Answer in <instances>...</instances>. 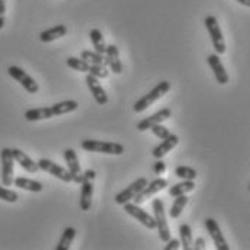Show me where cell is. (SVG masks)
Returning a JSON list of instances; mask_svg holds the SVG:
<instances>
[{
  "label": "cell",
  "instance_id": "obj_1",
  "mask_svg": "<svg viewBox=\"0 0 250 250\" xmlns=\"http://www.w3.org/2000/svg\"><path fill=\"white\" fill-rule=\"evenodd\" d=\"M78 108V103L75 100H65V102H60L51 107H38L29 108L25 111V119L28 122H36V120H45V119H51L54 116H61V114H67L72 113Z\"/></svg>",
  "mask_w": 250,
  "mask_h": 250
},
{
  "label": "cell",
  "instance_id": "obj_2",
  "mask_svg": "<svg viewBox=\"0 0 250 250\" xmlns=\"http://www.w3.org/2000/svg\"><path fill=\"white\" fill-rule=\"evenodd\" d=\"M171 90V83L169 81H161L155 88H152L147 94L142 96L133 106L135 113H142L147 107H150L155 102H158L161 97H164L168 91Z\"/></svg>",
  "mask_w": 250,
  "mask_h": 250
},
{
  "label": "cell",
  "instance_id": "obj_3",
  "mask_svg": "<svg viewBox=\"0 0 250 250\" xmlns=\"http://www.w3.org/2000/svg\"><path fill=\"white\" fill-rule=\"evenodd\" d=\"M94 181L96 171L87 169L83 175L81 181V195H80V208L83 211H88L93 204V194H94Z\"/></svg>",
  "mask_w": 250,
  "mask_h": 250
},
{
  "label": "cell",
  "instance_id": "obj_4",
  "mask_svg": "<svg viewBox=\"0 0 250 250\" xmlns=\"http://www.w3.org/2000/svg\"><path fill=\"white\" fill-rule=\"evenodd\" d=\"M152 210H153V217H155V221H156V229H158L159 239L167 243L171 239V230H169V224L167 221V213H165L164 201L161 198H155L152 201Z\"/></svg>",
  "mask_w": 250,
  "mask_h": 250
},
{
  "label": "cell",
  "instance_id": "obj_5",
  "mask_svg": "<svg viewBox=\"0 0 250 250\" xmlns=\"http://www.w3.org/2000/svg\"><path fill=\"white\" fill-rule=\"evenodd\" d=\"M81 147L85 152H100V153H107V155H122L125 152V146L120 145V143L93 141V139L83 141Z\"/></svg>",
  "mask_w": 250,
  "mask_h": 250
},
{
  "label": "cell",
  "instance_id": "obj_6",
  "mask_svg": "<svg viewBox=\"0 0 250 250\" xmlns=\"http://www.w3.org/2000/svg\"><path fill=\"white\" fill-rule=\"evenodd\" d=\"M204 25L208 31V35L211 38V42H213V46L215 49V54L218 55H223L226 52V41H224V36H223V32L220 29V25H218V21L217 18L210 15L206 18L204 21Z\"/></svg>",
  "mask_w": 250,
  "mask_h": 250
},
{
  "label": "cell",
  "instance_id": "obj_7",
  "mask_svg": "<svg viewBox=\"0 0 250 250\" xmlns=\"http://www.w3.org/2000/svg\"><path fill=\"white\" fill-rule=\"evenodd\" d=\"M0 159H1V182L4 187H10L13 184V167H15V158L10 147H3L0 150Z\"/></svg>",
  "mask_w": 250,
  "mask_h": 250
},
{
  "label": "cell",
  "instance_id": "obj_8",
  "mask_svg": "<svg viewBox=\"0 0 250 250\" xmlns=\"http://www.w3.org/2000/svg\"><path fill=\"white\" fill-rule=\"evenodd\" d=\"M7 72H9V75L13 78V80H16L29 94H36L38 91H39V85H38V83H36L35 80L28 74L26 71H23L21 67H16V65H12V67H9L7 68Z\"/></svg>",
  "mask_w": 250,
  "mask_h": 250
},
{
  "label": "cell",
  "instance_id": "obj_9",
  "mask_svg": "<svg viewBox=\"0 0 250 250\" xmlns=\"http://www.w3.org/2000/svg\"><path fill=\"white\" fill-rule=\"evenodd\" d=\"M123 208L127 214H130L133 218H136L141 224H143L145 227H147L149 230H155L156 229V221L155 217H152L150 214H147L143 208L139 207V204L135 203H126L123 204Z\"/></svg>",
  "mask_w": 250,
  "mask_h": 250
},
{
  "label": "cell",
  "instance_id": "obj_10",
  "mask_svg": "<svg viewBox=\"0 0 250 250\" xmlns=\"http://www.w3.org/2000/svg\"><path fill=\"white\" fill-rule=\"evenodd\" d=\"M147 185V179L146 178H138L135 182H132L129 187H126L123 191H120L116 197H114V200H116V203L117 204H120V206H123V204H126V203H129V201H132L141 191H142L143 188Z\"/></svg>",
  "mask_w": 250,
  "mask_h": 250
},
{
  "label": "cell",
  "instance_id": "obj_11",
  "mask_svg": "<svg viewBox=\"0 0 250 250\" xmlns=\"http://www.w3.org/2000/svg\"><path fill=\"white\" fill-rule=\"evenodd\" d=\"M38 167H39V169H42V171L54 175L55 178L61 179L64 182H72L71 172L68 169L62 168V167H60L58 164L49 161V159H45V158L43 159H39L38 161Z\"/></svg>",
  "mask_w": 250,
  "mask_h": 250
},
{
  "label": "cell",
  "instance_id": "obj_12",
  "mask_svg": "<svg viewBox=\"0 0 250 250\" xmlns=\"http://www.w3.org/2000/svg\"><path fill=\"white\" fill-rule=\"evenodd\" d=\"M167 187H168V181L165 178H156L150 181V182H147V185L133 198L135 204H142L146 200H149L150 197H153L155 194H158L159 191L165 189Z\"/></svg>",
  "mask_w": 250,
  "mask_h": 250
},
{
  "label": "cell",
  "instance_id": "obj_13",
  "mask_svg": "<svg viewBox=\"0 0 250 250\" xmlns=\"http://www.w3.org/2000/svg\"><path fill=\"white\" fill-rule=\"evenodd\" d=\"M171 116H172V111H171V108H168V107L161 108V110H158L156 113L150 114L149 117H146V119L141 120V122L138 123L136 129H138L139 132H146V130H150V127H152V126H155V125H159V123H162V122L168 120Z\"/></svg>",
  "mask_w": 250,
  "mask_h": 250
},
{
  "label": "cell",
  "instance_id": "obj_14",
  "mask_svg": "<svg viewBox=\"0 0 250 250\" xmlns=\"http://www.w3.org/2000/svg\"><path fill=\"white\" fill-rule=\"evenodd\" d=\"M204 224H206V229H207L210 237H211L213 242H214L215 249L230 250V246H229L227 240L224 239V236H223V233H221V230H220V226H218V223L215 221L214 218H206Z\"/></svg>",
  "mask_w": 250,
  "mask_h": 250
},
{
  "label": "cell",
  "instance_id": "obj_15",
  "mask_svg": "<svg viewBox=\"0 0 250 250\" xmlns=\"http://www.w3.org/2000/svg\"><path fill=\"white\" fill-rule=\"evenodd\" d=\"M85 83H87V87H88V90L91 91V94H93L96 103L100 104V106L107 104L108 97L107 94H106V91H104V88H103V85L100 84L99 78H96L94 75L88 74V75L85 77Z\"/></svg>",
  "mask_w": 250,
  "mask_h": 250
},
{
  "label": "cell",
  "instance_id": "obj_16",
  "mask_svg": "<svg viewBox=\"0 0 250 250\" xmlns=\"http://www.w3.org/2000/svg\"><path fill=\"white\" fill-rule=\"evenodd\" d=\"M64 159H65V162H67L68 171L71 172L72 181L77 182V184H81L84 172L81 171V167H80L78 156H77L75 150H74V149H65V150H64Z\"/></svg>",
  "mask_w": 250,
  "mask_h": 250
},
{
  "label": "cell",
  "instance_id": "obj_17",
  "mask_svg": "<svg viewBox=\"0 0 250 250\" xmlns=\"http://www.w3.org/2000/svg\"><path fill=\"white\" fill-rule=\"evenodd\" d=\"M207 62H208L210 68L214 72V77L215 80H217V83L221 84V85L227 84L230 78H229V74L226 71V68H224V65H223V62H221L218 54H211V55H208Z\"/></svg>",
  "mask_w": 250,
  "mask_h": 250
},
{
  "label": "cell",
  "instance_id": "obj_18",
  "mask_svg": "<svg viewBox=\"0 0 250 250\" xmlns=\"http://www.w3.org/2000/svg\"><path fill=\"white\" fill-rule=\"evenodd\" d=\"M12 153H13V158H15V161L26 171V172H31V174H35L38 172V169H39V167H38V162H35L29 155H26L23 150H21V149H18V147H15V149H12Z\"/></svg>",
  "mask_w": 250,
  "mask_h": 250
},
{
  "label": "cell",
  "instance_id": "obj_19",
  "mask_svg": "<svg viewBox=\"0 0 250 250\" xmlns=\"http://www.w3.org/2000/svg\"><path fill=\"white\" fill-rule=\"evenodd\" d=\"M179 143V138L177 135H174V133H171L168 138H165L162 143H159L158 146H155L153 147V150H152V155L156 158V159H162L168 152H171L177 145Z\"/></svg>",
  "mask_w": 250,
  "mask_h": 250
},
{
  "label": "cell",
  "instance_id": "obj_20",
  "mask_svg": "<svg viewBox=\"0 0 250 250\" xmlns=\"http://www.w3.org/2000/svg\"><path fill=\"white\" fill-rule=\"evenodd\" d=\"M106 65H108L111 68V72L114 74H120L123 67L120 62V57H119V48L116 45H108L106 48Z\"/></svg>",
  "mask_w": 250,
  "mask_h": 250
},
{
  "label": "cell",
  "instance_id": "obj_21",
  "mask_svg": "<svg viewBox=\"0 0 250 250\" xmlns=\"http://www.w3.org/2000/svg\"><path fill=\"white\" fill-rule=\"evenodd\" d=\"M67 32H68V29H67L65 25H55L54 28H49L46 31H42L39 34V39H41V42L48 43V42H52V41H57V39L65 36Z\"/></svg>",
  "mask_w": 250,
  "mask_h": 250
},
{
  "label": "cell",
  "instance_id": "obj_22",
  "mask_svg": "<svg viewBox=\"0 0 250 250\" xmlns=\"http://www.w3.org/2000/svg\"><path fill=\"white\" fill-rule=\"evenodd\" d=\"M13 184L18 187V188H22V189H26V191H31V192H41L43 189V185L35 181V179L23 178V177H18V178L13 179Z\"/></svg>",
  "mask_w": 250,
  "mask_h": 250
},
{
  "label": "cell",
  "instance_id": "obj_23",
  "mask_svg": "<svg viewBox=\"0 0 250 250\" xmlns=\"http://www.w3.org/2000/svg\"><path fill=\"white\" fill-rule=\"evenodd\" d=\"M194 188H195V182L192 179H184L182 182H178V184H175V185H172L169 188V195L171 197H178V195L194 191Z\"/></svg>",
  "mask_w": 250,
  "mask_h": 250
},
{
  "label": "cell",
  "instance_id": "obj_24",
  "mask_svg": "<svg viewBox=\"0 0 250 250\" xmlns=\"http://www.w3.org/2000/svg\"><path fill=\"white\" fill-rule=\"evenodd\" d=\"M90 39H91V43H93V46H94V51L104 55V54H106L107 45H106V42H104V36L102 34V31L97 29V28L91 29V32H90Z\"/></svg>",
  "mask_w": 250,
  "mask_h": 250
},
{
  "label": "cell",
  "instance_id": "obj_25",
  "mask_svg": "<svg viewBox=\"0 0 250 250\" xmlns=\"http://www.w3.org/2000/svg\"><path fill=\"white\" fill-rule=\"evenodd\" d=\"M179 237H181V246L184 250L192 249V230L189 224H181L179 226Z\"/></svg>",
  "mask_w": 250,
  "mask_h": 250
},
{
  "label": "cell",
  "instance_id": "obj_26",
  "mask_svg": "<svg viewBox=\"0 0 250 250\" xmlns=\"http://www.w3.org/2000/svg\"><path fill=\"white\" fill-rule=\"evenodd\" d=\"M75 234H77V230L74 227H67L64 231H62V236L57 245V250H68L71 248L72 240L75 239Z\"/></svg>",
  "mask_w": 250,
  "mask_h": 250
},
{
  "label": "cell",
  "instance_id": "obj_27",
  "mask_svg": "<svg viewBox=\"0 0 250 250\" xmlns=\"http://www.w3.org/2000/svg\"><path fill=\"white\" fill-rule=\"evenodd\" d=\"M187 204H188V197L185 194L175 197V201H174V204L171 206V210H169L171 218H178L179 215L182 214Z\"/></svg>",
  "mask_w": 250,
  "mask_h": 250
},
{
  "label": "cell",
  "instance_id": "obj_28",
  "mask_svg": "<svg viewBox=\"0 0 250 250\" xmlns=\"http://www.w3.org/2000/svg\"><path fill=\"white\" fill-rule=\"evenodd\" d=\"M81 58L85 60L88 64H104L106 65V58L103 57V54H99L96 51H83L81 52Z\"/></svg>",
  "mask_w": 250,
  "mask_h": 250
},
{
  "label": "cell",
  "instance_id": "obj_29",
  "mask_svg": "<svg viewBox=\"0 0 250 250\" xmlns=\"http://www.w3.org/2000/svg\"><path fill=\"white\" fill-rule=\"evenodd\" d=\"M67 65L72 68V70H77L80 72H88V68H90V64L83 60V58H75V57H70L67 58Z\"/></svg>",
  "mask_w": 250,
  "mask_h": 250
},
{
  "label": "cell",
  "instance_id": "obj_30",
  "mask_svg": "<svg viewBox=\"0 0 250 250\" xmlns=\"http://www.w3.org/2000/svg\"><path fill=\"white\" fill-rule=\"evenodd\" d=\"M175 177L181 179H194L197 178V171L191 167H177L175 168Z\"/></svg>",
  "mask_w": 250,
  "mask_h": 250
},
{
  "label": "cell",
  "instance_id": "obj_31",
  "mask_svg": "<svg viewBox=\"0 0 250 250\" xmlns=\"http://www.w3.org/2000/svg\"><path fill=\"white\" fill-rule=\"evenodd\" d=\"M108 70L104 64H90V68H88V74L94 75L96 78L102 80V78H107L108 77Z\"/></svg>",
  "mask_w": 250,
  "mask_h": 250
},
{
  "label": "cell",
  "instance_id": "obj_32",
  "mask_svg": "<svg viewBox=\"0 0 250 250\" xmlns=\"http://www.w3.org/2000/svg\"><path fill=\"white\" fill-rule=\"evenodd\" d=\"M0 200L7 201V203H16L19 200V195H18V192L12 191L9 188L0 187Z\"/></svg>",
  "mask_w": 250,
  "mask_h": 250
},
{
  "label": "cell",
  "instance_id": "obj_33",
  "mask_svg": "<svg viewBox=\"0 0 250 250\" xmlns=\"http://www.w3.org/2000/svg\"><path fill=\"white\" fill-rule=\"evenodd\" d=\"M150 130H152V133L156 136V138H159V139H165V138H168L169 135H171V132H169V129L168 127H165V126H162V123H159V125H155V126H152L150 127Z\"/></svg>",
  "mask_w": 250,
  "mask_h": 250
},
{
  "label": "cell",
  "instance_id": "obj_34",
  "mask_svg": "<svg viewBox=\"0 0 250 250\" xmlns=\"http://www.w3.org/2000/svg\"><path fill=\"white\" fill-rule=\"evenodd\" d=\"M165 171H167V165H165V162H164L162 159H158V161L153 164V172H155L156 175H162Z\"/></svg>",
  "mask_w": 250,
  "mask_h": 250
},
{
  "label": "cell",
  "instance_id": "obj_35",
  "mask_svg": "<svg viewBox=\"0 0 250 250\" xmlns=\"http://www.w3.org/2000/svg\"><path fill=\"white\" fill-rule=\"evenodd\" d=\"M4 13H6V0H0V29L4 26Z\"/></svg>",
  "mask_w": 250,
  "mask_h": 250
},
{
  "label": "cell",
  "instance_id": "obj_36",
  "mask_svg": "<svg viewBox=\"0 0 250 250\" xmlns=\"http://www.w3.org/2000/svg\"><path fill=\"white\" fill-rule=\"evenodd\" d=\"M179 246H181V242H179V240H177V239H169V240L167 242V246H165V250L179 249Z\"/></svg>",
  "mask_w": 250,
  "mask_h": 250
},
{
  "label": "cell",
  "instance_id": "obj_37",
  "mask_svg": "<svg viewBox=\"0 0 250 250\" xmlns=\"http://www.w3.org/2000/svg\"><path fill=\"white\" fill-rule=\"evenodd\" d=\"M192 249H195V250L206 249V239H204V237H197V239H195V242H194Z\"/></svg>",
  "mask_w": 250,
  "mask_h": 250
},
{
  "label": "cell",
  "instance_id": "obj_38",
  "mask_svg": "<svg viewBox=\"0 0 250 250\" xmlns=\"http://www.w3.org/2000/svg\"><path fill=\"white\" fill-rule=\"evenodd\" d=\"M236 1H239L240 4H243V6H248L250 7V0H236Z\"/></svg>",
  "mask_w": 250,
  "mask_h": 250
},
{
  "label": "cell",
  "instance_id": "obj_39",
  "mask_svg": "<svg viewBox=\"0 0 250 250\" xmlns=\"http://www.w3.org/2000/svg\"><path fill=\"white\" fill-rule=\"evenodd\" d=\"M249 191H250V185H249Z\"/></svg>",
  "mask_w": 250,
  "mask_h": 250
}]
</instances>
